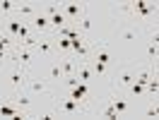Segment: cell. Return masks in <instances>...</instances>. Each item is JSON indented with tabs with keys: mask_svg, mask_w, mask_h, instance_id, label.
I'll list each match as a JSON object with an SVG mask.
<instances>
[{
	"mask_svg": "<svg viewBox=\"0 0 159 120\" xmlns=\"http://www.w3.org/2000/svg\"><path fill=\"white\" fill-rule=\"evenodd\" d=\"M84 12V5L82 2H63V15L68 17V22L70 19H75V22H80V15Z\"/></svg>",
	"mask_w": 159,
	"mask_h": 120,
	"instance_id": "obj_1",
	"label": "cell"
},
{
	"mask_svg": "<svg viewBox=\"0 0 159 120\" xmlns=\"http://www.w3.org/2000/svg\"><path fill=\"white\" fill-rule=\"evenodd\" d=\"M87 82H80L77 87H72V91H70V99H75V101H82L84 96H87Z\"/></svg>",
	"mask_w": 159,
	"mask_h": 120,
	"instance_id": "obj_2",
	"label": "cell"
},
{
	"mask_svg": "<svg viewBox=\"0 0 159 120\" xmlns=\"http://www.w3.org/2000/svg\"><path fill=\"white\" fill-rule=\"evenodd\" d=\"M133 12L140 15V17H149V15H152V7H149L145 0H138V2H133Z\"/></svg>",
	"mask_w": 159,
	"mask_h": 120,
	"instance_id": "obj_3",
	"label": "cell"
},
{
	"mask_svg": "<svg viewBox=\"0 0 159 120\" xmlns=\"http://www.w3.org/2000/svg\"><path fill=\"white\" fill-rule=\"evenodd\" d=\"M60 67H63V75H65V77H72V75L77 72L80 65H75L72 58H63V60H60Z\"/></svg>",
	"mask_w": 159,
	"mask_h": 120,
	"instance_id": "obj_4",
	"label": "cell"
},
{
	"mask_svg": "<svg viewBox=\"0 0 159 120\" xmlns=\"http://www.w3.org/2000/svg\"><path fill=\"white\" fill-rule=\"evenodd\" d=\"M10 82H12V87H15V89H22V87H24V82H27V77H24V72L15 70L10 75Z\"/></svg>",
	"mask_w": 159,
	"mask_h": 120,
	"instance_id": "obj_5",
	"label": "cell"
},
{
	"mask_svg": "<svg viewBox=\"0 0 159 120\" xmlns=\"http://www.w3.org/2000/svg\"><path fill=\"white\" fill-rule=\"evenodd\" d=\"M80 108V101H75V99H65L63 101V103H60V110H63V113H75V110Z\"/></svg>",
	"mask_w": 159,
	"mask_h": 120,
	"instance_id": "obj_6",
	"label": "cell"
},
{
	"mask_svg": "<svg viewBox=\"0 0 159 120\" xmlns=\"http://www.w3.org/2000/svg\"><path fill=\"white\" fill-rule=\"evenodd\" d=\"M17 62H20V65H27V62H31V50L29 48H20L17 50Z\"/></svg>",
	"mask_w": 159,
	"mask_h": 120,
	"instance_id": "obj_7",
	"label": "cell"
},
{
	"mask_svg": "<svg viewBox=\"0 0 159 120\" xmlns=\"http://www.w3.org/2000/svg\"><path fill=\"white\" fill-rule=\"evenodd\" d=\"M51 79L53 82H58V79H63V77H65V75H63V67H60V60L58 62H53V65H51Z\"/></svg>",
	"mask_w": 159,
	"mask_h": 120,
	"instance_id": "obj_8",
	"label": "cell"
},
{
	"mask_svg": "<svg viewBox=\"0 0 159 120\" xmlns=\"http://www.w3.org/2000/svg\"><path fill=\"white\" fill-rule=\"evenodd\" d=\"M31 24H34L36 29H46V27H48V24H51V19H48V17H46V15H36Z\"/></svg>",
	"mask_w": 159,
	"mask_h": 120,
	"instance_id": "obj_9",
	"label": "cell"
},
{
	"mask_svg": "<svg viewBox=\"0 0 159 120\" xmlns=\"http://www.w3.org/2000/svg\"><path fill=\"white\" fill-rule=\"evenodd\" d=\"M51 19V24H53V27H65V24H68V17H65V15H63V12H58V15H53V17H48Z\"/></svg>",
	"mask_w": 159,
	"mask_h": 120,
	"instance_id": "obj_10",
	"label": "cell"
},
{
	"mask_svg": "<svg viewBox=\"0 0 159 120\" xmlns=\"http://www.w3.org/2000/svg\"><path fill=\"white\" fill-rule=\"evenodd\" d=\"M75 75H77V79H80V82H89V77H92V70H89V67H84V65H80Z\"/></svg>",
	"mask_w": 159,
	"mask_h": 120,
	"instance_id": "obj_11",
	"label": "cell"
},
{
	"mask_svg": "<svg viewBox=\"0 0 159 120\" xmlns=\"http://www.w3.org/2000/svg\"><path fill=\"white\" fill-rule=\"evenodd\" d=\"M20 29H22V22H20V19H7V31H10V34L15 36V39H17Z\"/></svg>",
	"mask_w": 159,
	"mask_h": 120,
	"instance_id": "obj_12",
	"label": "cell"
},
{
	"mask_svg": "<svg viewBox=\"0 0 159 120\" xmlns=\"http://www.w3.org/2000/svg\"><path fill=\"white\" fill-rule=\"evenodd\" d=\"M36 50H39V53H46V55H48L51 50H53V43H51V41H39V43H36Z\"/></svg>",
	"mask_w": 159,
	"mask_h": 120,
	"instance_id": "obj_13",
	"label": "cell"
},
{
	"mask_svg": "<svg viewBox=\"0 0 159 120\" xmlns=\"http://www.w3.org/2000/svg\"><path fill=\"white\" fill-rule=\"evenodd\" d=\"M113 108H116V113L120 115V113H125V110H128V103H125L123 99H116V101H113Z\"/></svg>",
	"mask_w": 159,
	"mask_h": 120,
	"instance_id": "obj_14",
	"label": "cell"
},
{
	"mask_svg": "<svg viewBox=\"0 0 159 120\" xmlns=\"http://www.w3.org/2000/svg\"><path fill=\"white\" fill-rule=\"evenodd\" d=\"M157 55H159V46H157V43H152V41H149V46H147V58H149V60H154Z\"/></svg>",
	"mask_w": 159,
	"mask_h": 120,
	"instance_id": "obj_15",
	"label": "cell"
},
{
	"mask_svg": "<svg viewBox=\"0 0 159 120\" xmlns=\"http://www.w3.org/2000/svg\"><path fill=\"white\" fill-rule=\"evenodd\" d=\"M149 79H152V72H147V70H142V72L138 75V82H140V84H145V87H147Z\"/></svg>",
	"mask_w": 159,
	"mask_h": 120,
	"instance_id": "obj_16",
	"label": "cell"
},
{
	"mask_svg": "<svg viewBox=\"0 0 159 120\" xmlns=\"http://www.w3.org/2000/svg\"><path fill=\"white\" fill-rule=\"evenodd\" d=\"M133 82H135V77H133L130 72H123V75H120V84H125V87H130Z\"/></svg>",
	"mask_w": 159,
	"mask_h": 120,
	"instance_id": "obj_17",
	"label": "cell"
},
{
	"mask_svg": "<svg viewBox=\"0 0 159 120\" xmlns=\"http://www.w3.org/2000/svg\"><path fill=\"white\" fill-rule=\"evenodd\" d=\"M111 60V55H109V50H99V53H97V62H104V65H106V62H109Z\"/></svg>",
	"mask_w": 159,
	"mask_h": 120,
	"instance_id": "obj_18",
	"label": "cell"
},
{
	"mask_svg": "<svg viewBox=\"0 0 159 120\" xmlns=\"http://www.w3.org/2000/svg\"><path fill=\"white\" fill-rule=\"evenodd\" d=\"M130 89H133V94H135V96H140V94L145 91V84H140V82H133V84H130Z\"/></svg>",
	"mask_w": 159,
	"mask_h": 120,
	"instance_id": "obj_19",
	"label": "cell"
},
{
	"mask_svg": "<svg viewBox=\"0 0 159 120\" xmlns=\"http://www.w3.org/2000/svg\"><path fill=\"white\" fill-rule=\"evenodd\" d=\"M17 12H20V15H34V7H31V5H20Z\"/></svg>",
	"mask_w": 159,
	"mask_h": 120,
	"instance_id": "obj_20",
	"label": "cell"
},
{
	"mask_svg": "<svg viewBox=\"0 0 159 120\" xmlns=\"http://www.w3.org/2000/svg\"><path fill=\"white\" fill-rule=\"evenodd\" d=\"M145 89H149V91H159V79H154V77H152V79L147 82V87H145Z\"/></svg>",
	"mask_w": 159,
	"mask_h": 120,
	"instance_id": "obj_21",
	"label": "cell"
},
{
	"mask_svg": "<svg viewBox=\"0 0 159 120\" xmlns=\"http://www.w3.org/2000/svg\"><path fill=\"white\" fill-rule=\"evenodd\" d=\"M80 24H82V29H84V31H89V29H92V19L87 17V15H84V17L80 19Z\"/></svg>",
	"mask_w": 159,
	"mask_h": 120,
	"instance_id": "obj_22",
	"label": "cell"
},
{
	"mask_svg": "<svg viewBox=\"0 0 159 120\" xmlns=\"http://www.w3.org/2000/svg\"><path fill=\"white\" fill-rule=\"evenodd\" d=\"M104 118H118V113H116V108H113V106H109V108L104 110Z\"/></svg>",
	"mask_w": 159,
	"mask_h": 120,
	"instance_id": "obj_23",
	"label": "cell"
},
{
	"mask_svg": "<svg viewBox=\"0 0 159 120\" xmlns=\"http://www.w3.org/2000/svg\"><path fill=\"white\" fill-rule=\"evenodd\" d=\"M58 48L60 50H70V39H58Z\"/></svg>",
	"mask_w": 159,
	"mask_h": 120,
	"instance_id": "obj_24",
	"label": "cell"
},
{
	"mask_svg": "<svg viewBox=\"0 0 159 120\" xmlns=\"http://www.w3.org/2000/svg\"><path fill=\"white\" fill-rule=\"evenodd\" d=\"M94 72H97V75H104V72H106V65H104V62H97V60H94Z\"/></svg>",
	"mask_w": 159,
	"mask_h": 120,
	"instance_id": "obj_25",
	"label": "cell"
},
{
	"mask_svg": "<svg viewBox=\"0 0 159 120\" xmlns=\"http://www.w3.org/2000/svg\"><path fill=\"white\" fill-rule=\"evenodd\" d=\"M29 96H27V94H20V96H17V103H20V106H29Z\"/></svg>",
	"mask_w": 159,
	"mask_h": 120,
	"instance_id": "obj_26",
	"label": "cell"
},
{
	"mask_svg": "<svg viewBox=\"0 0 159 120\" xmlns=\"http://www.w3.org/2000/svg\"><path fill=\"white\" fill-rule=\"evenodd\" d=\"M12 7H15V5H12L10 0H2V2H0V10H2V12H10Z\"/></svg>",
	"mask_w": 159,
	"mask_h": 120,
	"instance_id": "obj_27",
	"label": "cell"
},
{
	"mask_svg": "<svg viewBox=\"0 0 159 120\" xmlns=\"http://www.w3.org/2000/svg\"><path fill=\"white\" fill-rule=\"evenodd\" d=\"M31 91H46V84H41V82H31Z\"/></svg>",
	"mask_w": 159,
	"mask_h": 120,
	"instance_id": "obj_28",
	"label": "cell"
},
{
	"mask_svg": "<svg viewBox=\"0 0 159 120\" xmlns=\"http://www.w3.org/2000/svg\"><path fill=\"white\" fill-rule=\"evenodd\" d=\"M80 84V79H77V75H72V77H68V87L72 89V87H77Z\"/></svg>",
	"mask_w": 159,
	"mask_h": 120,
	"instance_id": "obj_29",
	"label": "cell"
},
{
	"mask_svg": "<svg viewBox=\"0 0 159 120\" xmlns=\"http://www.w3.org/2000/svg\"><path fill=\"white\" fill-rule=\"evenodd\" d=\"M123 39H125V41H133V39H135V34H133V31H125V34H123Z\"/></svg>",
	"mask_w": 159,
	"mask_h": 120,
	"instance_id": "obj_30",
	"label": "cell"
},
{
	"mask_svg": "<svg viewBox=\"0 0 159 120\" xmlns=\"http://www.w3.org/2000/svg\"><path fill=\"white\" fill-rule=\"evenodd\" d=\"M145 115H147V118H157V113H154V108H147V110H145Z\"/></svg>",
	"mask_w": 159,
	"mask_h": 120,
	"instance_id": "obj_31",
	"label": "cell"
},
{
	"mask_svg": "<svg viewBox=\"0 0 159 120\" xmlns=\"http://www.w3.org/2000/svg\"><path fill=\"white\" fill-rule=\"evenodd\" d=\"M152 43H159V31H157V34H152Z\"/></svg>",
	"mask_w": 159,
	"mask_h": 120,
	"instance_id": "obj_32",
	"label": "cell"
},
{
	"mask_svg": "<svg viewBox=\"0 0 159 120\" xmlns=\"http://www.w3.org/2000/svg\"><path fill=\"white\" fill-rule=\"evenodd\" d=\"M154 113H157V118H159V106H154Z\"/></svg>",
	"mask_w": 159,
	"mask_h": 120,
	"instance_id": "obj_33",
	"label": "cell"
}]
</instances>
